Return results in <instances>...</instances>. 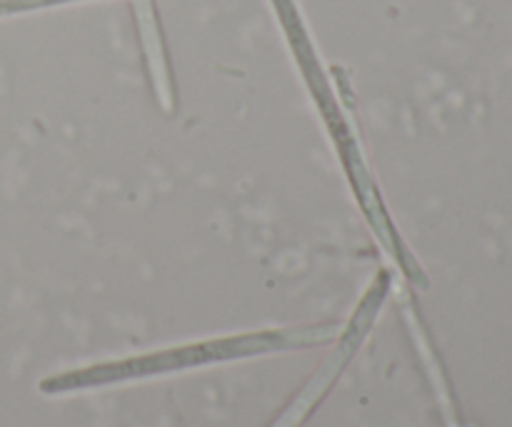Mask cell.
<instances>
[{"instance_id":"obj_1","label":"cell","mask_w":512,"mask_h":427,"mask_svg":"<svg viewBox=\"0 0 512 427\" xmlns=\"http://www.w3.org/2000/svg\"><path fill=\"white\" fill-rule=\"evenodd\" d=\"M45 3H50V0H0V13H15V10H25Z\"/></svg>"}]
</instances>
